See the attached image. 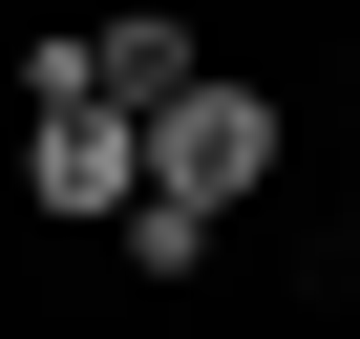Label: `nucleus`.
Wrapping results in <instances>:
<instances>
[{
	"mask_svg": "<svg viewBox=\"0 0 360 339\" xmlns=\"http://www.w3.org/2000/svg\"><path fill=\"white\" fill-rule=\"evenodd\" d=\"M127 191H148V127H127V106H85V85H22V212L127 234Z\"/></svg>",
	"mask_w": 360,
	"mask_h": 339,
	"instance_id": "nucleus-2",
	"label": "nucleus"
},
{
	"mask_svg": "<svg viewBox=\"0 0 360 339\" xmlns=\"http://www.w3.org/2000/svg\"><path fill=\"white\" fill-rule=\"evenodd\" d=\"M127 276H148V297H191V276H212V212H169V191H127Z\"/></svg>",
	"mask_w": 360,
	"mask_h": 339,
	"instance_id": "nucleus-3",
	"label": "nucleus"
},
{
	"mask_svg": "<svg viewBox=\"0 0 360 339\" xmlns=\"http://www.w3.org/2000/svg\"><path fill=\"white\" fill-rule=\"evenodd\" d=\"M339 85H360V22H339Z\"/></svg>",
	"mask_w": 360,
	"mask_h": 339,
	"instance_id": "nucleus-4",
	"label": "nucleus"
},
{
	"mask_svg": "<svg viewBox=\"0 0 360 339\" xmlns=\"http://www.w3.org/2000/svg\"><path fill=\"white\" fill-rule=\"evenodd\" d=\"M276 148H297V106L212 64V85H169V106H148V191H169V212H212V234H233V191H276Z\"/></svg>",
	"mask_w": 360,
	"mask_h": 339,
	"instance_id": "nucleus-1",
	"label": "nucleus"
}]
</instances>
